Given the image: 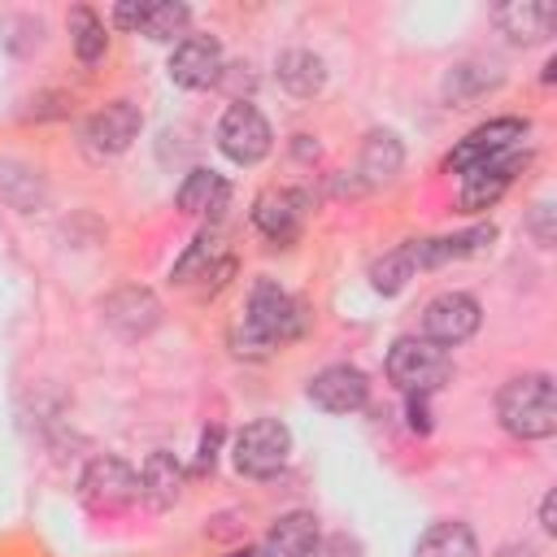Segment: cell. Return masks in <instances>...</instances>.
Segmentation results:
<instances>
[{"instance_id":"e575fe53","label":"cell","mask_w":557,"mask_h":557,"mask_svg":"<svg viewBox=\"0 0 557 557\" xmlns=\"http://www.w3.org/2000/svg\"><path fill=\"white\" fill-rule=\"evenodd\" d=\"M492 557H540V548L527 544V540H509V544H500Z\"/></svg>"},{"instance_id":"277c9868","label":"cell","mask_w":557,"mask_h":557,"mask_svg":"<svg viewBox=\"0 0 557 557\" xmlns=\"http://www.w3.org/2000/svg\"><path fill=\"white\" fill-rule=\"evenodd\" d=\"M292 457V431L278 418H257L248 422L235 444H231V461L244 479H274Z\"/></svg>"},{"instance_id":"4316f807","label":"cell","mask_w":557,"mask_h":557,"mask_svg":"<svg viewBox=\"0 0 557 557\" xmlns=\"http://www.w3.org/2000/svg\"><path fill=\"white\" fill-rule=\"evenodd\" d=\"M70 44H74V57L83 65H96L104 57L109 35H104V22H100L96 9H87V4H74L70 9Z\"/></svg>"},{"instance_id":"7c38bea8","label":"cell","mask_w":557,"mask_h":557,"mask_svg":"<svg viewBox=\"0 0 557 557\" xmlns=\"http://www.w3.org/2000/svg\"><path fill=\"white\" fill-rule=\"evenodd\" d=\"M139 126H144V113L131 100H109L83 122V144L96 157H117L139 139Z\"/></svg>"},{"instance_id":"30bf717a","label":"cell","mask_w":557,"mask_h":557,"mask_svg":"<svg viewBox=\"0 0 557 557\" xmlns=\"http://www.w3.org/2000/svg\"><path fill=\"white\" fill-rule=\"evenodd\" d=\"M305 218H309V196L296 187H265L252 200V226L278 248H287L305 231Z\"/></svg>"},{"instance_id":"e0dca14e","label":"cell","mask_w":557,"mask_h":557,"mask_svg":"<svg viewBox=\"0 0 557 557\" xmlns=\"http://www.w3.org/2000/svg\"><path fill=\"white\" fill-rule=\"evenodd\" d=\"M322 540L318 513L313 509H287L270 522L265 540H261V557H309Z\"/></svg>"},{"instance_id":"d4e9b609","label":"cell","mask_w":557,"mask_h":557,"mask_svg":"<svg viewBox=\"0 0 557 557\" xmlns=\"http://www.w3.org/2000/svg\"><path fill=\"white\" fill-rule=\"evenodd\" d=\"M418 274V261H413V239H405V244H396L392 252H383L374 265H370V287L379 292V296H396V292H405L409 287V278Z\"/></svg>"},{"instance_id":"d590c367","label":"cell","mask_w":557,"mask_h":557,"mask_svg":"<svg viewBox=\"0 0 557 557\" xmlns=\"http://www.w3.org/2000/svg\"><path fill=\"white\" fill-rule=\"evenodd\" d=\"M231 557H261V548H235Z\"/></svg>"},{"instance_id":"484cf974","label":"cell","mask_w":557,"mask_h":557,"mask_svg":"<svg viewBox=\"0 0 557 557\" xmlns=\"http://www.w3.org/2000/svg\"><path fill=\"white\" fill-rule=\"evenodd\" d=\"M0 196L17 209V213H35L44 205V178L39 170L30 165H17V161H0Z\"/></svg>"},{"instance_id":"83f0119b","label":"cell","mask_w":557,"mask_h":557,"mask_svg":"<svg viewBox=\"0 0 557 557\" xmlns=\"http://www.w3.org/2000/svg\"><path fill=\"white\" fill-rule=\"evenodd\" d=\"M187 26H191V9L183 0H152L139 30L157 44H174V39H187Z\"/></svg>"},{"instance_id":"cb8c5ba5","label":"cell","mask_w":557,"mask_h":557,"mask_svg":"<svg viewBox=\"0 0 557 557\" xmlns=\"http://www.w3.org/2000/svg\"><path fill=\"white\" fill-rule=\"evenodd\" d=\"M218 261H222V231H218V226H205V231L187 244V252L174 261L170 278H174V283H196V278H205Z\"/></svg>"},{"instance_id":"3957f363","label":"cell","mask_w":557,"mask_h":557,"mask_svg":"<svg viewBox=\"0 0 557 557\" xmlns=\"http://www.w3.org/2000/svg\"><path fill=\"white\" fill-rule=\"evenodd\" d=\"M387 379L405 396H431L453 379V357H448V348H440L422 335H400L387 348Z\"/></svg>"},{"instance_id":"9c48e42d","label":"cell","mask_w":557,"mask_h":557,"mask_svg":"<svg viewBox=\"0 0 557 557\" xmlns=\"http://www.w3.org/2000/svg\"><path fill=\"white\" fill-rule=\"evenodd\" d=\"M522 135H527V117H487L483 126H474L466 139H457L453 144V152H448V170L453 174H461V170H470V165H483V161H492V157H505V152H513L518 144H522Z\"/></svg>"},{"instance_id":"d6986e66","label":"cell","mask_w":557,"mask_h":557,"mask_svg":"<svg viewBox=\"0 0 557 557\" xmlns=\"http://www.w3.org/2000/svg\"><path fill=\"white\" fill-rule=\"evenodd\" d=\"M274 78L287 96L296 100H313L322 87H326V61L313 52V48H287L278 52L274 61Z\"/></svg>"},{"instance_id":"5b68a950","label":"cell","mask_w":557,"mask_h":557,"mask_svg":"<svg viewBox=\"0 0 557 557\" xmlns=\"http://www.w3.org/2000/svg\"><path fill=\"white\" fill-rule=\"evenodd\" d=\"M218 148L235 165H257L274 148V131L252 100H231L218 117Z\"/></svg>"},{"instance_id":"ac0fdd59","label":"cell","mask_w":557,"mask_h":557,"mask_svg":"<svg viewBox=\"0 0 557 557\" xmlns=\"http://www.w3.org/2000/svg\"><path fill=\"white\" fill-rule=\"evenodd\" d=\"M135 474H139V500L148 509H170L183 496V479H187L183 474V461L174 453H165V448L148 453Z\"/></svg>"},{"instance_id":"7a4b0ae2","label":"cell","mask_w":557,"mask_h":557,"mask_svg":"<svg viewBox=\"0 0 557 557\" xmlns=\"http://www.w3.org/2000/svg\"><path fill=\"white\" fill-rule=\"evenodd\" d=\"M496 422L513 440H548V435H557V387H553V374H544V370L513 374L496 392Z\"/></svg>"},{"instance_id":"4dcf8cb0","label":"cell","mask_w":557,"mask_h":557,"mask_svg":"<svg viewBox=\"0 0 557 557\" xmlns=\"http://www.w3.org/2000/svg\"><path fill=\"white\" fill-rule=\"evenodd\" d=\"M218 453H222V426H205V431H200V453H196V470H213Z\"/></svg>"},{"instance_id":"6da1fadb","label":"cell","mask_w":557,"mask_h":557,"mask_svg":"<svg viewBox=\"0 0 557 557\" xmlns=\"http://www.w3.org/2000/svg\"><path fill=\"white\" fill-rule=\"evenodd\" d=\"M305 326H309L305 305L292 292H283L274 278H257L252 292H248V300H244L239 322L231 326V348L239 357L261 361L278 344H292L296 335H305Z\"/></svg>"},{"instance_id":"1f68e13d","label":"cell","mask_w":557,"mask_h":557,"mask_svg":"<svg viewBox=\"0 0 557 557\" xmlns=\"http://www.w3.org/2000/svg\"><path fill=\"white\" fill-rule=\"evenodd\" d=\"M405 413H409V431L431 435V409H426V396H405Z\"/></svg>"},{"instance_id":"8fae6325","label":"cell","mask_w":557,"mask_h":557,"mask_svg":"<svg viewBox=\"0 0 557 557\" xmlns=\"http://www.w3.org/2000/svg\"><path fill=\"white\" fill-rule=\"evenodd\" d=\"M170 83L174 87H187V91H205L222 78L226 70V57H222V44L213 35H187L174 44L170 52Z\"/></svg>"},{"instance_id":"44dd1931","label":"cell","mask_w":557,"mask_h":557,"mask_svg":"<svg viewBox=\"0 0 557 557\" xmlns=\"http://www.w3.org/2000/svg\"><path fill=\"white\" fill-rule=\"evenodd\" d=\"M226 183L213 174V170H205V165H196L183 183H178V191H174V205L187 213V218H213V226L222 222V213H226Z\"/></svg>"},{"instance_id":"f1b7e54d","label":"cell","mask_w":557,"mask_h":557,"mask_svg":"<svg viewBox=\"0 0 557 557\" xmlns=\"http://www.w3.org/2000/svg\"><path fill=\"white\" fill-rule=\"evenodd\" d=\"M148 4H152V0H117L109 17H113V26H122V30H139L144 17H148Z\"/></svg>"},{"instance_id":"2e32d148","label":"cell","mask_w":557,"mask_h":557,"mask_svg":"<svg viewBox=\"0 0 557 557\" xmlns=\"http://www.w3.org/2000/svg\"><path fill=\"white\" fill-rule=\"evenodd\" d=\"M492 239H496V226L492 222H479V226H466V231H453V235L413 239V261H418V270H435V265L466 261V257L483 252Z\"/></svg>"},{"instance_id":"52a82bcc","label":"cell","mask_w":557,"mask_h":557,"mask_svg":"<svg viewBox=\"0 0 557 557\" xmlns=\"http://www.w3.org/2000/svg\"><path fill=\"white\" fill-rule=\"evenodd\" d=\"M483 322V305L470 292H440L422 305V339L440 344V348H457L466 344Z\"/></svg>"},{"instance_id":"ffe728a7","label":"cell","mask_w":557,"mask_h":557,"mask_svg":"<svg viewBox=\"0 0 557 557\" xmlns=\"http://www.w3.org/2000/svg\"><path fill=\"white\" fill-rule=\"evenodd\" d=\"M405 165V144L396 131H370L361 139V157H357V174H361V187H379V183H392Z\"/></svg>"},{"instance_id":"836d02e7","label":"cell","mask_w":557,"mask_h":557,"mask_svg":"<svg viewBox=\"0 0 557 557\" xmlns=\"http://www.w3.org/2000/svg\"><path fill=\"white\" fill-rule=\"evenodd\" d=\"M548 218H553V209H548V205H540V209H535V218H531V231H535V239H540L544 248L553 244V231H548Z\"/></svg>"},{"instance_id":"8992f818","label":"cell","mask_w":557,"mask_h":557,"mask_svg":"<svg viewBox=\"0 0 557 557\" xmlns=\"http://www.w3.org/2000/svg\"><path fill=\"white\" fill-rule=\"evenodd\" d=\"M78 492L96 513H122L126 505L139 500V474H135L131 461H122L113 453H100V457L87 461V470L78 479Z\"/></svg>"},{"instance_id":"f546056e","label":"cell","mask_w":557,"mask_h":557,"mask_svg":"<svg viewBox=\"0 0 557 557\" xmlns=\"http://www.w3.org/2000/svg\"><path fill=\"white\" fill-rule=\"evenodd\" d=\"M309 557H361V544L352 535H326V540H318V548Z\"/></svg>"},{"instance_id":"ba28073f","label":"cell","mask_w":557,"mask_h":557,"mask_svg":"<svg viewBox=\"0 0 557 557\" xmlns=\"http://www.w3.org/2000/svg\"><path fill=\"white\" fill-rule=\"evenodd\" d=\"M522 165H527V152H505V157H492V161H483V165H470V170H461V187H457V209L461 213H483V209H492L509 187H513V178L522 174Z\"/></svg>"},{"instance_id":"7402d4cb","label":"cell","mask_w":557,"mask_h":557,"mask_svg":"<svg viewBox=\"0 0 557 557\" xmlns=\"http://www.w3.org/2000/svg\"><path fill=\"white\" fill-rule=\"evenodd\" d=\"M413 557H479V540H474V531L466 522L444 518V522H431L418 535Z\"/></svg>"},{"instance_id":"4fadbf2b","label":"cell","mask_w":557,"mask_h":557,"mask_svg":"<svg viewBox=\"0 0 557 557\" xmlns=\"http://www.w3.org/2000/svg\"><path fill=\"white\" fill-rule=\"evenodd\" d=\"M100 313H104V326H113L122 339H144L161 326V300L139 283L113 287L100 300Z\"/></svg>"},{"instance_id":"5bb4252c","label":"cell","mask_w":557,"mask_h":557,"mask_svg":"<svg viewBox=\"0 0 557 557\" xmlns=\"http://www.w3.org/2000/svg\"><path fill=\"white\" fill-rule=\"evenodd\" d=\"M305 396H309L318 409H326V413H357V409H366V400H370V379H366V370H357V366H348V361H335V366H322V370L309 379Z\"/></svg>"},{"instance_id":"9a60e30c","label":"cell","mask_w":557,"mask_h":557,"mask_svg":"<svg viewBox=\"0 0 557 557\" xmlns=\"http://www.w3.org/2000/svg\"><path fill=\"white\" fill-rule=\"evenodd\" d=\"M496 26L509 44H522V48L544 44L557 30V4L553 0H505L496 9Z\"/></svg>"},{"instance_id":"603a6c76","label":"cell","mask_w":557,"mask_h":557,"mask_svg":"<svg viewBox=\"0 0 557 557\" xmlns=\"http://www.w3.org/2000/svg\"><path fill=\"white\" fill-rule=\"evenodd\" d=\"M492 87H500V70H492V65H474V61H461V65H453L448 74H444V100L448 104H457V109H466V104H474L483 91H492Z\"/></svg>"},{"instance_id":"d6a6232c","label":"cell","mask_w":557,"mask_h":557,"mask_svg":"<svg viewBox=\"0 0 557 557\" xmlns=\"http://www.w3.org/2000/svg\"><path fill=\"white\" fill-rule=\"evenodd\" d=\"M540 531L544 535H557V492L548 487L544 500H540Z\"/></svg>"}]
</instances>
